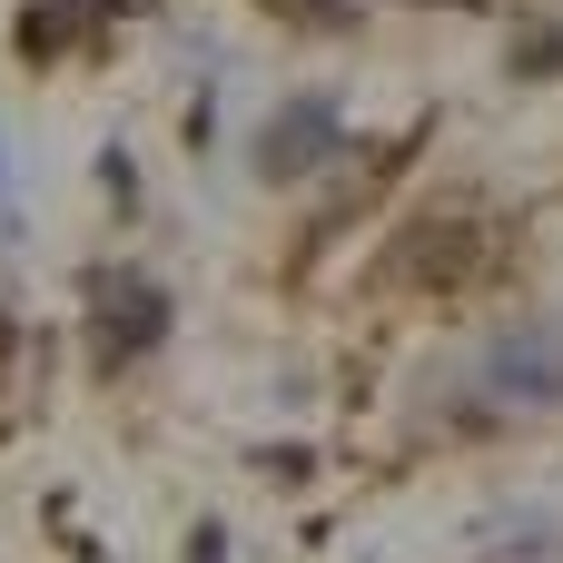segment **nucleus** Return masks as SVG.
Instances as JSON below:
<instances>
[{"mask_svg":"<svg viewBox=\"0 0 563 563\" xmlns=\"http://www.w3.org/2000/svg\"><path fill=\"white\" fill-rule=\"evenodd\" d=\"M475 406L495 416H563V327H515L465 366Z\"/></svg>","mask_w":563,"mask_h":563,"instance_id":"nucleus-1","label":"nucleus"},{"mask_svg":"<svg viewBox=\"0 0 563 563\" xmlns=\"http://www.w3.org/2000/svg\"><path fill=\"white\" fill-rule=\"evenodd\" d=\"M327 148H336V99H287L267 119V139H257V168L267 178H307Z\"/></svg>","mask_w":563,"mask_h":563,"instance_id":"nucleus-2","label":"nucleus"},{"mask_svg":"<svg viewBox=\"0 0 563 563\" xmlns=\"http://www.w3.org/2000/svg\"><path fill=\"white\" fill-rule=\"evenodd\" d=\"M158 336H168V297H158V287H139V277H129V287H99V327H89V346H99L109 366L148 356Z\"/></svg>","mask_w":563,"mask_h":563,"instance_id":"nucleus-3","label":"nucleus"},{"mask_svg":"<svg viewBox=\"0 0 563 563\" xmlns=\"http://www.w3.org/2000/svg\"><path fill=\"white\" fill-rule=\"evenodd\" d=\"M99 10H109V0H30V20H20V49H40V59H49V49H59V40H79Z\"/></svg>","mask_w":563,"mask_h":563,"instance_id":"nucleus-4","label":"nucleus"},{"mask_svg":"<svg viewBox=\"0 0 563 563\" xmlns=\"http://www.w3.org/2000/svg\"><path fill=\"white\" fill-rule=\"evenodd\" d=\"M297 20H346V0H287Z\"/></svg>","mask_w":563,"mask_h":563,"instance_id":"nucleus-5","label":"nucleus"}]
</instances>
